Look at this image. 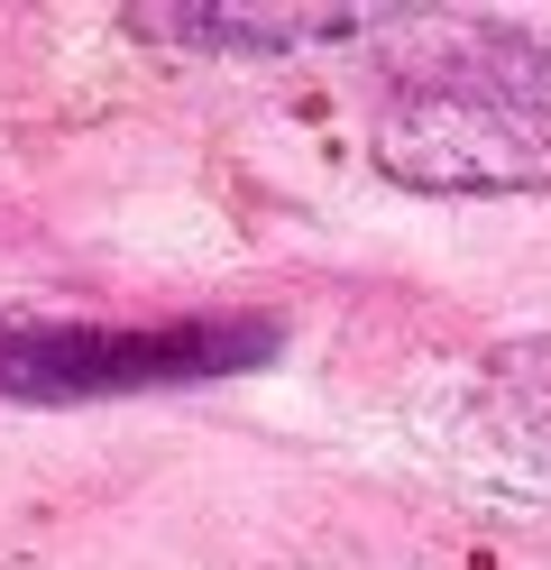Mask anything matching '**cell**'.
I'll use <instances>...</instances> for the list:
<instances>
[{"label": "cell", "mask_w": 551, "mask_h": 570, "mask_svg": "<svg viewBox=\"0 0 551 570\" xmlns=\"http://www.w3.org/2000/svg\"><path fill=\"white\" fill-rule=\"evenodd\" d=\"M469 451L514 488H551V332H524L469 377Z\"/></svg>", "instance_id": "3"}, {"label": "cell", "mask_w": 551, "mask_h": 570, "mask_svg": "<svg viewBox=\"0 0 551 570\" xmlns=\"http://www.w3.org/2000/svg\"><path fill=\"white\" fill-rule=\"evenodd\" d=\"M285 350L276 313H184V323H10L0 396L10 405H101L267 368Z\"/></svg>", "instance_id": "2"}, {"label": "cell", "mask_w": 551, "mask_h": 570, "mask_svg": "<svg viewBox=\"0 0 551 570\" xmlns=\"http://www.w3.org/2000/svg\"><path fill=\"white\" fill-rule=\"evenodd\" d=\"M377 166L414 194H551V47L488 38L377 111Z\"/></svg>", "instance_id": "1"}, {"label": "cell", "mask_w": 551, "mask_h": 570, "mask_svg": "<svg viewBox=\"0 0 551 570\" xmlns=\"http://www.w3.org/2000/svg\"><path fill=\"white\" fill-rule=\"evenodd\" d=\"M395 10H239V0H184V10H129L138 38L194 47V56H294V47H331L358 28H386Z\"/></svg>", "instance_id": "4"}]
</instances>
